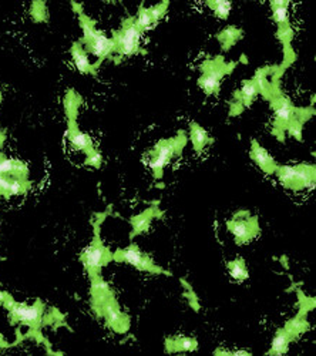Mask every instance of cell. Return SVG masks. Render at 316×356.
Instances as JSON below:
<instances>
[{
	"label": "cell",
	"instance_id": "cell-1",
	"mask_svg": "<svg viewBox=\"0 0 316 356\" xmlns=\"http://www.w3.org/2000/svg\"><path fill=\"white\" fill-rule=\"evenodd\" d=\"M275 68V67H274ZM272 88L267 100L271 101V107L275 113V120H274V130L272 133L278 137L279 141H285L284 134L287 128L292 123H302L305 124L311 117L315 114L314 107H297L292 104V101L282 94L279 90V77L272 70Z\"/></svg>",
	"mask_w": 316,
	"mask_h": 356
},
{
	"label": "cell",
	"instance_id": "cell-2",
	"mask_svg": "<svg viewBox=\"0 0 316 356\" xmlns=\"http://www.w3.org/2000/svg\"><path fill=\"white\" fill-rule=\"evenodd\" d=\"M108 214H110V207L103 214H97L98 220L94 222V240L91 242V245L86 248L84 252L81 254V257H80L90 279L98 277L100 270L105 267L110 261H113V252L107 247H104L101 240H100V224Z\"/></svg>",
	"mask_w": 316,
	"mask_h": 356
},
{
	"label": "cell",
	"instance_id": "cell-3",
	"mask_svg": "<svg viewBox=\"0 0 316 356\" xmlns=\"http://www.w3.org/2000/svg\"><path fill=\"white\" fill-rule=\"evenodd\" d=\"M187 134L185 131H178L177 137L168 138V140H161L160 143H157L153 150L148 153L150 155V161L148 165L153 170L154 177L155 178H161L163 177L164 167L173 160L174 157H178L181 154L184 147L187 145Z\"/></svg>",
	"mask_w": 316,
	"mask_h": 356
},
{
	"label": "cell",
	"instance_id": "cell-4",
	"mask_svg": "<svg viewBox=\"0 0 316 356\" xmlns=\"http://www.w3.org/2000/svg\"><path fill=\"white\" fill-rule=\"evenodd\" d=\"M238 66V61L227 63L222 56L205 60L201 64V77L198 78V86L204 90L207 96L220 93L221 80L231 74Z\"/></svg>",
	"mask_w": 316,
	"mask_h": 356
},
{
	"label": "cell",
	"instance_id": "cell-5",
	"mask_svg": "<svg viewBox=\"0 0 316 356\" xmlns=\"http://www.w3.org/2000/svg\"><path fill=\"white\" fill-rule=\"evenodd\" d=\"M275 174L278 177L279 183L285 188L294 191H301L305 188L312 190L315 187V165L309 164H298L295 167L278 165Z\"/></svg>",
	"mask_w": 316,
	"mask_h": 356
},
{
	"label": "cell",
	"instance_id": "cell-6",
	"mask_svg": "<svg viewBox=\"0 0 316 356\" xmlns=\"http://www.w3.org/2000/svg\"><path fill=\"white\" fill-rule=\"evenodd\" d=\"M143 31L137 27L134 17H128L123 21L118 31H114V53L118 56H131L140 51V37Z\"/></svg>",
	"mask_w": 316,
	"mask_h": 356
},
{
	"label": "cell",
	"instance_id": "cell-7",
	"mask_svg": "<svg viewBox=\"0 0 316 356\" xmlns=\"http://www.w3.org/2000/svg\"><path fill=\"white\" fill-rule=\"evenodd\" d=\"M227 228L235 237V242L238 245L248 244L255 240L261 232L258 224V217H251L248 211L237 212L232 220L227 221Z\"/></svg>",
	"mask_w": 316,
	"mask_h": 356
},
{
	"label": "cell",
	"instance_id": "cell-8",
	"mask_svg": "<svg viewBox=\"0 0 316 356\" xmlns=\"http://www.w3.org/2000/svg\"><path fill=\"white\" fill-rule=\"evenodd\" d=\"M113 261H117V262H127V264L135 267L137 270L151 272V274L171 275L170 271H165L163 270L161 267L155 265L154 261L151 260L147 254H143L135 244H131V245H130L128 248H125V250L115 251L114 254H113Z\"/></svg>",
	"mask_w": 316,
	"mask_h": 356
},
{
	"label": "cell",
	"instance_id": "cell-9",
	"mask_svg": "<svg viewBox=\"0 0 316 356\" xmlns=\"http://www.w3.org/2000/svg\"><path fill=\"white\" fill-rule=\"evenodd\" d=\"M163 215L164 212L160 208H157V205H153V207H150L148 210H145L141 214L131 217L130 222H131L133 231L130 234V238L133 240L135 235H140L143 232L148 231V228H150L151 221H153L154 218H161Z\"/></svg>",
	"mask_w": 316,
	"mask_h": 356
},
{
	"label": "cell",
	"instance_id": "cell-10",
	"mask_svg": "<svg viewBox=\"0 0 316 356\" xmlns=\"http://www.w3.org/2000/svg\"><path fill=\"white\" fill-rule=\"evenodd\" d=\"M251 158L255 161V164L258 165L259 168L267 174H275L277 168H278V164L277 161L269 155V153L262 147L258 144L257 140H252L251 141Z\"/></svg>",
	"mask_w": 316,
	"mask_h": 356
},
{
	"label": "cell",
	"instance_id": "cell-11",
	"mask_svg": "<svg viewBox=\"0 0 316 356\" xmlns=\"http://www.w3.org/2000/svg\"><path fill=\"white\" fill-rule=\"evenodd\" d=\"M87 51H90L91 54H94L98 57V63H101L104 58H107L110 54L114 53V41L113 39L105 37L104 33L97 30L94 37L91 40V43L87 46Z\"/></svg>",
	"mask_w": 316,
	"mask_h": 356
},
{
	"label": "cell",
	"instance_id": "cell-12",
	"mask_svg": "<svg viewBox=\"0 0 316 356\" xmlns=\"http://www.w3.org/2000/svg\"><path fill=\"white\" fill-rule=\"evenodd\" d=\"M68 120V130H67V135H68V140H70V143H71V145L76 148V150H81V151H84V153H88V151H91L94 147H93V141H91V138L88 137L87 134H84V133H81L80 130H78V127H77V123H76V118H67Z\"/></svg>",
	"mask_w": 316,
	"mask_h": 356
},
{
	"label": "cell",
	"instance_id": "cell-13",
	"mask_svg": "<svg viewBox=\"0 0 316 356\" xmlns=\"http://www.w3.org/2000/svg\"><path fill=\"white\" fill-rule=\"evenodd\" d=\"M198 351V341L190 337H173L165 339V352L167 354H180V352H194Z\"/></svg>",
	"mask_w": 316,
	"mask_h": 356
},
{
	"label": "cell",
	"instance_id": "cell-14",
	"mask_svg": "<svg viewBox=\"0 0 316 356\" xmlns=\"http://www.w3.org/2000/svg\"><path fill=\"white\" fill-rule=\"evenodd\" d=\"M190 138H191L194 150L198 154H201L202 150L205 148V145L212 143V138L205 131V128H202L198 123H194V121L190 123Z\"/></svg>",
	"mask_w": 316,
	"mask_h": 356
},
{
	"label": "cell",
	"instance_id": "cell-15",
	"mask_svg": "<svg viewBox=\"0 0 316 356\" xmlns=\"http://www.w3.org/2000/svg\"><path fill=\"white\" fill-rule=\"evenodd\" d=\"M307 315L308 312L299 311V314H298L297 317L292 318L291 321H288L287 324H285L284 329L287 331L291 337L294 338V341H295L297 338L301 337L302 334H305L308 329H309V322H308Z\"/></svg>",
	"mask_w": 316,
	"mask_h": 356
},
{
	"label": "cell",
	"instance_id": "cell-16",
	"mask_svg": "<svg viewBox=\"0 0 316 356\" xmlns=\"http://www.w3.org/2000/svg\"><path fill=\"white\" fill-rule=\"evenodd\" d=\"M71 56H73L74 64H76L77 70H78L80 73H83V74H86V73H93V74H96V67H94V64H90L86 51L83 50L81 44H80L78 41L71 46Z\"/></svg>",
	"mask_w": 316,
	"mask_h": 356
},
{
	"label": "cell",
	"instance_id": "cell-17",
	"mask_svg": "<svg viewBox=\"0 0 316 356\" xmlns=\"http://www.w3.org/2000/svg\"><path fill=\"white\" fill-rule=\"evenodd\" d=\"M292 341H294V338L291 337L284 328H281V329H278V332H277L275 338L272 339L271 349L267 352V355L279 356L287 354L288 348H289V344H291Z\"/></svg>",
	"mask_w": 316,
	"mask_h": 356
},
{
	"label": "cell",
	"instance_id": "cell-18",
	"mask_svg": "<svg viewBox=\"0 0 316 356\" xmlns=\"http://www.w3.org/2000/svg\"><path fill=\"white\" fill-rule=\"evenodd\" d=\"M241 39H242V30L235 26H228L217 34V40L221 43V47L224 51H228Z\"/></svg>",
	"mask_w": 316,
	"mask_h": 356
},
{
	"label": "cell",
	"instance_id": "cell-19",
	"mask_svg": "<svg viewBox=\"0 0 316 356\" xmlns=\"http://www.w3.org/2000/svg\"><path fill=\"white\" fill-rule=\"evenodd\" d=\"M227 268L230 270L231 277H232L234 279H237V281H240V282L245 281V279H248L249 274H248V270H247V264H245L244 258L238 257V258H235L234 261H230V262L227 264Z\"/></svg>",
	"mask_w": 316,
	"mask_h": 356
},
{
	"label": "cell",
	"instance_id": "cell-20",
	"mask_svg": "<svg viewBox=\"0 0 316 356\" xmlns=\"http://www.w3.org/2000/svg\"><path fill=\"white\" fill-rule=\"evenodd\" d=\"M205 4L215 13L217 17H220L222 20L228 19L231 7H232L231 1H227V0H211V1H205Z\"/></svg>",
	"mask_w": 316,
	"mask_h": 356
},
{
	"label": "cell",
	"instance_id": "cell-21",
	"mask_svg": "<svg viewBox=\"0 0 316 356\" xmlns=\"http://www.w3.org/2000/svg\"><path fill=\"white\" fill-rule=\"evenodd\" d=\"M135 24H137V27L141 30L143 33L145 30L154 27L153 19H151V16H150V11H148L147 7H144V4H140L138 16H137V19H135Z\"/></svg>",
	"mask_w": 316,
	"mask_h": 356
},
{
	"label": "cell",
	"instance_id": "cell-22",
	"mask_svg": "<svg viewBox=\"0 0 316 356\" xmlns=\"http://www.w3.org/2000/svg\"><path fill=\"white\" fill-rule=\"evenodd\" d=\"M64 104H66V114H67V118H76L77 108H78V104H80V98L74 94L73 90H68L67 91Z\"/></svg>",
	"mask_w": 316,
	"mask_h": 356
},
{
	"label": "cell",
	"instance_id": "cell-23",
	"mask_svg": "<svg viewBox=\"0 0 316 356\" xmlns=\"http://www.w3.org/2000/svg\"><path fill=\"white\" fill-rule=\"evenodd\" d=\"M30 188V183L27 180H21V178H11V184H10V190L7 197L11 195H19V194L26 193Z\"/></svg>",
	"mask_w": 316,
	"mask_h": 356
},
{
	"label": "cell",
	"instance_id": "cell-24",
	"mask_svg": "<svg viewBox=\"0 0 316 356\" xmlns=\"http://www.w3.org/2000/svg\"><path fill=\"white\" fill-rule=\"evenodd\" d=\"M168 4H170L168 1H163V3H158V4H155V6H153V7L148 9L150 16H151V19H153L154 26H155L160 20L163 19L165 11H167V9H168Z\"/></svg>",
	"mask_w": 316,
	"mask_h": 356
},
{
	"label": "cell",
	"instance_id": "cell-25",
	"mask_svg": "<svg viewBox=\"0 0 316 356\" xmlns=\"http://www.w3.org/2000/svg\"><path fill=\"white\" fill-rule=\"evenodd\" d=\"M31 17L34 19V21L47 20V9L43 1H34L31 4Z\"/></svg>",
	"mask_w": 316,
	"mask_h": 356
},
{
	"label": "cell",
	"instance_id": "cell-26",
	"mask_svg": "<svg viewBox=\"0 0 316 356\" xmlns=\"http://www.w3.org/2000/svg\"><path fill=\"white\" fill-rule=\"evenodd\" d=\"M181 284L187 288V292L184 294V297L185 298H188V301H190V305H191V308L194 309V311H200V304H198V298H197V295H195V292H194V289L191 288V285L185 281V279H181Z\"/></svg>",
	"mask_w": 316,
	"mask_h": 356
},
{
	"label": "cell",
	"instance_id": "cell-27",
	"mask_svg": "<svg viewBox=\"0 0 316 356\" xmlns=\"http://www.w3.org/2000/svg\"><path fill=\"white\" fill-rule=\"evenodd\" d=\"M86 155L87 165H91V167H94V168H98V167L101 165V163H103V157H101V154L97 151L96 148H93L91 151H88Z\"/></svg>",
	"mask_w": 316,
	"mask_h": 356
},
{
	"label": "cell",
	"instance_id": "cell-28",
	"mask_svg": "<svg viewBox=\"0 0 316 356\" xmlns=\"http://www.w3.org/2000/svg\"><path fill=\"white\" fill-rule=\"evenodd\" d=\"M10 184H11V178L9 175H0V195L7 197L10 190Z\"/></svg>",
	"mask_w": 316,
	"mask_h": 356
},
{
	"label": "cell",
	"instance_id": "cell-29",
	"mask_svg": "<svg viewBox=\"0 0 316 356\" xmlns=\"http://www.w3.org/2000/svg\"><path fill=\"white\" fill-rule=\"evenodd\" d=\"M214 355H232V356H251L247 351H224V349H217L214 351Z\"/></svg>",
	"mask_w": 316,
	"mask_h": 356
},
{
	"label": "cell",
	"instance_id": "cell-30",
	"mask_svg": "<svg viewBox=\"0 0 316 356\" xmlns=\"http://www.w3.org/2000/svg\"><path fill=\"white\" fill-rule=\"evenodd\" d=\"M4 298H6V292H1V291H0V305H3Z\"/></svg>",
	"mask_w": 316,
	"mask_h": 356
},
{
	"label": "cell",
	"instance_id": "cell-31",
	"mask_svg": "<svg viewBox=\"0 0 316 356\" xmlns=\"http://www.w3.org/2000/svg\"><path fill=\"white\" fill-rule=\"evenodd\" d=\"M0 100H1V94H0Z\"/></svg>",
	"mask_w": 316,
	"mask_h": 356
}]
</instances>
